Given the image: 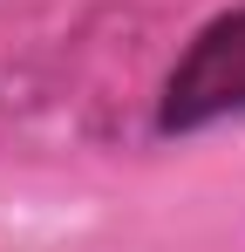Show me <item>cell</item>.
I'll use <instances>...</instances> for the list:
<instances>
[{
    "instance_id": "obj_1",
    "label": "cell",
    "mask_w": 245,
    "mask_h": 252,
    "mask_svg": "<svg viewBox=\"0 0 245 252\" xmlns=\"http://www.w3.org/2000/svg\"><path fill=\"white\" fill-rule=\"evenodd\" d=\"M239 116H245V7H232L211 28H198V41L170 68L163 102H157V129L191 136V129L239 123Z\"/></svg>"
}]
</instances>
